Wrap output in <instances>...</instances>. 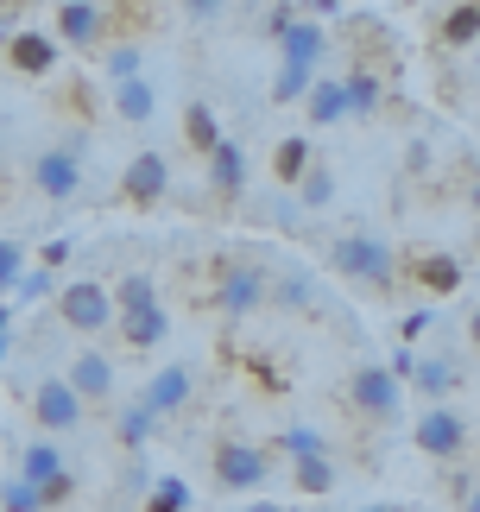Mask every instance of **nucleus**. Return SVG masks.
<instances>
[{
    "instance_id": "nucleus-1",
    "label": "nucleus",
    "mask_w": 480,
    "mask_h": 512,
    "mask_svg": "<svg viewBox=\"0 0 480 512\" xmlns=\"http://www.w3.org/2000/svg\"><path fill=\"white\" fill-rule=\"evenodd\" d=\"M323 26L316 19H291L285 32H278V76H272V102L278 108H291V102H304L310 83H316V64H323Z\"/></svg>"
},
{
    "instance_id": "nucleus-2",
    "label": "nucleus",
    "mask_w": 480,
    "mask_h": 512,
    "mask_svg": "<svg viewBox=\"0 0 480 512\" xmlns=\"http://www.w3.org/2000/svg\"><path fill=\"white\" fill-rule=\"evenodd\" d=\"M266 279L272 272L259 260H247V253H240V260H222L215 266V310H222V317H253V310L266 304Z\"/></svg>"
},
{
    "instance_id": "nucleus-3",
    "label": "nucleus",
    "mask_w": 480,
    "mask_h": 512,
    "mask_svg": "<svg viewBox=\"0 0 480 512\" xmlns=\"http://www.w3.org/2000/svg\"><path fill=\"white\" fill-rule=\"evenodd\" d=\"M329 266L342 272V279H360V285H392V247L367 228L342 234V241L329 247Z\"/></svg>"
},
{
    "instance_id": "nucleus-4",
    "label": "nucleus",
    "mask_w": 480,
    "mask_h": 512,
    "mask_svg": "<svg viewBox=\"0 0 480 512\" xmlns=\"http://www.w3.org/2000/svg\"><path fill=\"white\" fill-rule=\"evenodd\" d=\"M57 317H64L76 336H102V329H114V298L102 279H70L57 285Z\"/></svg>"
},
{
    "instance_id": "nucleus-5",
    "label": "nucleus",
    "mask_w": 480,
    "mask_h": 512,
    "mask_svg": "<svg viewBox=\"0 0 480 512\" xmlns=\"http://www.w3.org/2000/svg\"><path fill=\"white\" fill-rule=\"evenodd\" d=\"M272 475V449L259 443H240V437H222L215 443V481L234 487V494H253V487H266Z\"/></svg>"
},
{
    "instance_id": "nucleus-6",
    "label": "nucleus",
    "mask_w": 480,
    "mask_h": 512,
    "mask_svg": "<svg viewBox=\"0 0 480 512\" xmlns=\"http://www.w3.org/2000/svg\"><path fill=\"white\" fill-rule=\"evenodd\" d=\"M354 405L367 411L373 424H392L398 411H405V380H398L392 367H379V361H367V367H354Z\"/></svg>"
},
{
    "instance_id": "nucleus-7",
    "label": "nucleus",
    "mask_w": 480,
    "mask_h": 512,
    "mask_svg": "<svg viewBox=\"0 0 480 512\" xmlns=\"http://www.w3.org/2000/svg\"><path fill=\"white\" fill-rule=\"evenodd\" d=\"M83 411H89V405L70 392L64 373H45V380L32 386V418H38V430H45V437H64V430H76V424H83Z\"/></svg>"
},
{
    "instance_id": "nucleus-8",
    "label": "nucleus",
    "mask_w": 480,
    "mask_h": 512,
    "mask_svg": "<svg viewBox=\"0 0 480 512\" xmlns=\"http://www.w3.org/2000/svg\"><path fill=\"white\" fill-rule=\"evenodd\" d=\"M411 437H417V449H424V456L449 462V456H462V449H468V418H462L455 405H430L424 418L411 424Z\"/></svg>"
},
{
    "instance_id": "nucleus-9",
    "label": "nucleus",
    "mask_w": 480,
    "mask_h": 512,
    "mask_svg": "<svg viewBox=\"0 0 480 512\" xmlns=\"http://www.w3.org/2000/svg\"><path fill=\"white\" fill-rule=\"evenodd\" d=\"M32 190L51 196V203H70L76 190H83V159H76L70 146H51L32 159Z\"/></svg>"
},
{
    "instance_id": "nucleus-10",
    "label": "nucleus",
    "mask_w": 480,
    "mask_h": 512,
    "mask_svg": "<svg viewBox=\"0 0 480 512\" xmlns=\"http://www.w3.org/2000/svg\"><path fill=\"white\" fill-rule=\"evenodd\" d=\"M190 392H196V367H184V361H171V367H158L152 380H146V392H139V405H146L152 418L165 424V418H177V411L190 405Z\"/></svg>"
},
{
    "instance_id": "nucleus-11",
    "label": "nucleus",
    "mask_w": 480,
    "mask_h": 512,
    "mask_svg": "<svg viewBox=\"0 0 480 512\" xmlns=\"http://www.w3.org/2000/svg\"><path fill=\"white\" fill-rule=\"evenodd\" d=\"M165 190H171V159L165 152H139V159H127V171H120V196H127L133 209H152Z\"/></svg>"
},
{
    "instance_id": "nucleus-12",
    "label": "nucleus",
    "mask_w": 480,
    "mask_h": 512,
    "mask_svg": "<svg viewBox=\"0 0 480 512\" xmlns=\"http://www.w3.org/2000/svg\"><path fill=\"white\" fill-rule=\"evenodd\" d=\"M64 380H70V392H76L83 405H102V399H114V361H108L102 348H83V354H70Z\"/></svg>"
},
{
    "instance_id": "nucleus-13",
    "label": "nucleus",
    "mask_w": 480,
    "mask_h": 512,
    "mask_svg": "<svg viewBox=\"0 0 480 512\" xmlns=\"http://www.w3.org/2000/svg\"><path fill=\"white\" fill-rule=\"evenodd\" d=\"M266 304L291 310V317H304V310H316V272H310V266H297V260L272 266V279H266Z\"/></svg>"
},
{
    "instance_id": "nucleus-14",
    "label": "nucleus",
    "mask_w": 480,
    "mask_h": 512,
    "mask_svg": "<svg viewBox=\"0 0 480 512\" xmlns=\"http://www.w3.org/2000/svg\"><path fill=\"white\" fill-rule=\"evenodd\" d=\"M102 7H95V0H64V7H57V45H70V51H89L95 38H102Z\"/></svg>"
},
{
    "instance_id": "nucleus-15",
    "label": "nucleus",
    "mask_w": 480,
    "mask_h": 512,
    "mask_svg": "<svg viewBox=\"0 0 480 512\" xmlns=\"http://www.w3.org/2000/svg\"><path fill=\"white\" fill-rule=\"evenodd\" d=\"M7 64H13L19 76H51V70H57V38L19 26V32L7 38Z\"/></svg>"
},
{
    "instance_id": "nucleus-16",
    "label": "nucleus",
    "mask_w": 480,
    "mask_h": 512,
    "mask_svg": "<svg viewBox=\"0 0 480 512\" xmlns=\"http://www.w3.org/2000/svg\"><path fill=\"white\" fill-rule=\"evenodd\" d=\"M120 323V342L127 348H158L171 336V310L165 304H146V310H127V317H114Z\"/></svg>"
},
{
    "instance_id": "nucleus-17",
    "label": "nucleus",
    "mask_w": 480,
    "mask_h": 512,
    "mask_svg": "<svg viewBox=\"0 0 480 512\" xmlns=\"http://www.w3.org/2000/svg\"><path fill=\"white\" fill-rule=\"evenodd\" d=\"M64 468H70V456L57 449V437H38V443L19 449V468H13V475H19V481H32V487H45L51 475H64Z\"/></svg>"
},
{
    "instance_id": "nucleus-18",
    "label": "nucleus",
    "mask_w": 480,
    "mask_h": 512,
    "mask_svg": "<svg viewBox=\"0 0 480 512\" xmlns=\"http://www.w3.org/2000/svg\"><path fill=\"white\" fill-rule=\"evenodd\" d=\"M209 184H215V196H240V190H247V152H240V140H222L209 152Z\"/></svg>"
},
{
    "instance_id": "nucleus-19",
    "label": "nucleus",
    "mask_w": 480,
    "mask_h": 512,
    "mask_svg": "<svg viewBox=\"0 0 480 512\" xmlns=\"http://www.w3.org/2000/svg\"><path fill=\"white\" fill-rule=\"evenodd\" d=\"M108 102H114V114H120L127 127H146L152 114H158V89L146 83V76H133V83H114Z\"/></svg>"
},
{
    "instance_id": "nucleus-20",
    "label": "nucleus",
    "mask_w": 480,
    "mask_h": 512,
    "mask_svg": "<svg viewBox=\"0 0 480 512\" xmlns=\"http://www.w3.org/2000/svg\"><path fill=\"white\" fill-rule=\"evenodd\" d=\"M304 102H310V121H316V127H335V121H348V95H342V76H316Z\"/></svg>"
},
{
    "instance_id": "nucleus-21",
    "label": "nucleus",
    "mask_w": 480,
    "mask_h": 512,
    "mask_svg": "<svg viewBox=\"0 0 480 512\" xmlns=\"http://www.w3.org/2000/svg\"><path fill=\"white\" fill-rule=\"evenodd\" d=\"M184 146H190V152H203V159H209L215 146H222V121H215V108H209V102H190V108H184Z\"/></svg>"
},
{
    "instance_id": "nucleus-22",
    "label": "nucleus",
    "mask_w": 480,
    "mask_h": 512,
    "mask_svg": "<svg viewBox=\"0 0 480 512\" xmlns=\"http://www.w3.org/2000/svg\"><path fill=\"white\" fill-rule=\"evenodd\" d=\"M108 298H114V317L146 310V304H158V279L152 272H120V285H108Z\"/></svg>"
},
{
    "instance_id": "nucleus-23",
    "label": "nucleus",
    "mask_w": 480,
    "mask_h": 512,
    "mask_svg": "<svg viewBox=\"0 0 480 512\" xmlns=\"http://www.w3.org/2000/svg\"><path fill=\"white\" fill-rule=\"evenodd\" d=\"M310 165H316V146L304 140V133L278 140V152H272V177H278V184H297V177H304Z\"/></svg>"
},
{
    "instance_id": "nucleus-24",
    "label": "nucleus",
    "mask_w": 480,
    "mask_h": 512,
    "mask_svg": "<svg viewBox=\"0 0 480 512\" xmlns=\"http://www.w3.org/2000/svg\"><path fill=\"white\" fill-rule=\"evenodd\" d=\"M114 437H120V449H146L152 437H158V418H152V411L146 405H120V418H114Z\"/></svg>"
},
{
    "instance_id": "nucleus-25",
    "label": "nucleus",
    "mask_w": 480,
    "mask_h": 512,
    "mask_svg": "<svg viewBox=\"0 0 480 512\" xmlns=\"http://www.w3.org/2000/svg\"><path fill=\"white\" fill-rule=\"evenodd\" d=\"M342 95H348V121H354V114H373V108H379V95H386V89H379L373 64H360V70H348V76H342Z\"/></svg>"
},
{
    "instance_id": "nucleus-26",
    "label": "nucleus",
    "mask_w": 480,
    "mask_h": 512,
    "mask_svg": "<svg viewBox=\"0 0 480 512\" xmlns=\"http://www.w3.org/2000/svg\"><path fill=\"white\" fill-rule=\"evenodd\" d=\"M417 285L436 291V298H449V291L462 285V260H449V253H430V260H417Z\"/></svg>"
},
{
    "instance_id": "nucleus-27",
    "label": "nucleus",
    "mask_w": 480,
    "mask_h": 512,
    "mask_svg": "<svg viewBox=\"0 0 480 512\" xmlns=\"http://www.w3.org/2000/svg\"><path fill=\"white\" fill-rule=\"evenodd\" d=\"M139 512H190V487L177 475H158V481H146V506Z\"/></svg>"
},
{
    "instance_id": "nucleus-28",
    "label": "nucleus",
    "mask_w": 480,
    "mask_h": 512,
    "mask_svg": "<svg viewBox=\"0 0 480 512\" xmlns=\"http://www.w3.org/2000/svg\"><path fill=\"white\" fill-rule=\"evenodd\" d=\"M291 481L304 487V494H329V487H335V462H329V449H323V456H297V462H291Z\"/></svg>"
},
{
    "instance_id": "nucleus-29",
    "label": "nucleus",
    "mask_w": 480,
    "mask_h": 512,
    "mask_svg": "<svg viewBox=\"0 0 480 512\" xmlns=\"http://www.w3.org/2000/svg\"><path fill=\"white\" fill-rule=\"evenodd\" d=\"M480 38V0H462V7H449V19H443V45H474Z\"/></svg>"
},
{
    "instance_id": "nucleus-30",
    "label": "nucleus",
    "mask_w": 480,
    "mask_h": 512,
    "mask_svg": "<svg viewBox=\"0 0 480 512\" xmlns=\"http://www.w3.org/2000/svg\"><path fill=\"white\" fill-rule=\"evenodd\" d=\"M329 196H335V177L323 165H310L304 177H297V209H304V215L310 209H329Z\"/></svg>"
},
{
    "instance_id": "nucleus-31",
    "label": "nucleus",
    "mask_w": 480,
    "mask_h": 512,
    "mask_svg": "<svg viewBox=\"0 0 480 512\" xmlns=\"http://www.w3.org/2000/svg\"><path fill=\"white\" fill-rule=\"evenodd\" d=\"M102 70H108V89L114 83H133V76H146V57H139V45H114L102 57Z\"/></svg>"
},
{
    "instance_id": "nucleus-32",
    "label": "nucleus",
    "mask_w": 480,
    "mask_h": 512,
    "mask_svg": "<svg viewBox=\"0 0 480 512\" xmlns=\"http://www.w3.org/2000/svg\"><path fill=\"white\" fill-rule=\"evenodd\" d=\"M0 512H45V494H38L32 481L7 475V487H0Z\"/></svg>"
},
{
    "instance_id": "nucleus-33",
    "label": "nucleus",
    "mask_w": 480,
    "mask_h": 512,
    "mask_svg": "<svg viewBox=\"0 0 480 512\" xmlns=\"http://www.w3.org/2000/svg\"><path fill=\"white\" fill-rule=\"evenodd\" d=\"M51 291H57V272L51 266H26V272H19V285H13V298L19 304H38V298H51Z\"/></svg>"
},
{
    "instance_id": "nucleus-34",
    "label": "nucleus",
    "mask_w": 480,
    "mask_h": 512,
    "mask_svg": "<svg viewBox=\"0 0 480 512\" xmlns=\"http://www.w3.org/2000/svg\"><path fill=\"white\" fill-rule=\"evenodd\" d=\"M26 266H32V260H26V247L0 234V298H13V285H19V272H26Z\"/></svg>"
},
{
    "instance_id": "nucleus-35",
    "label": "nucleus",
    "mask_w": 480,
    "mask_h": 512,
    "mask_svg": "<svg viewBox=\"0 0 480 512\" xmlns=\"http://www.w3.org/2000/svg\"><path fill=\"white\" fill-rule=\"evenodd\" d=\"M411 380L424 386L430 399H443V392L455 386V367H449V361H417V367H411Z\"/></svg>"
},
{
    "instance_id": "nucleus-36",
    "label": "nucleus",
    "mask_w": 480,
    "mask_h": 512,
    "mask_svg": "<svg viewBox=\"0 0 480 512\" xmlns=\"http://www.w3.org/2000/svg\"><path fill=\"white\" fill-rule=\"evenodd\" d=\"M278 449L297 462V456H323V430H310V424H291L285 437H278Z\"/></svg>"
},
{
    "instance_id": "nucleus-37",
    "label": "nucleus",
    "mask_w": 480,
    "mask_h": 512,
    "mask_svg": "<svg viewBox=\"0 0 480 512\" xmlns=\"http://www.w3.org/2000/svg\"><path fill=\"white\" fill-rule=\"evenodd\" d=\"M38 494H45V512H51V506H64V500L76 494V475H70V468H64V475H51L45 487H38Z\"/></svg>"
},
{
    "instance_id": "nucleus-38",
    "label": "nucleus",
    "mask_w": 480,
    "mask_h": 512,
    "mask_svg": "<svg viewBox=\"0 0 480 512\" xmlns=\"http://www.w3.org/2000/svg\"><path fill=\"white\" fill-rule=\"evenodd\" d=\"M184 13H190V19H203V26H209V19H222V13H228V0H184Z\"/></svg>"
},
{
    "instance_id": "nucleus-39",
    "label": "nucleus",
    "mask_w": 480,
    "mask_h": 512,
    "mask_svg": "<svg viewBox=\"0 0 480 512\" xmlns=\"http://www.w3.org/2000/svg\"><path fill=\"white\" fill-rule=\"evenodd\" d=\"M64 260H70V241H45V253H38V266H51V272L64 266Z\"/></svg>"
},
{
    "instance_id": "nucleus-40",
    "label": "nucleus",
    "mask_w": 480,
    "mask_h": 512,
    "mask_svg": "<svg viewBox=\"0 0 480 512\" xmlns=\"http://www.w3.org/2000/svg\"><path fill=\"white\" fill-rule=\"evenodd\" d=\"M411 367H417V348L405 342V348H398V354H392V373H398V380H411Z\"/></svg>"
},
{
    "instance_id": "nucleus-41",
    "label": "nucleus",
    "mask_w": 480,
    "mask_h": 512,
    "mask_svg": "<svg viewBox=\"0 0 480 512\" xmlns=\"http://www.w3.org/2000/svg\"><path fill=\"white\" fill-rule=\"evenodd\" d=\"M7 348H13V304H0V361H7Z\"/></svg>"
},
{
    "instance_id": "nucleus-42",
    "label": "nucleus",
    "mask_w": 480,
    "mask_h": 512,
    "mask_svg": "<svg viewBox=\"0 0 480 512\" xmlns=\"http://www.w3.org/2000/svg\"><path fill=\"white\" fill-rule=\"evenodd\" d=\"M436 317H430V310H417V317H405V342H417V336H424V329H430Z\"/></svg>"
},
{
    "instance_id": "nucleus-43",
    "label": "nucleus",
    "mask_w": 480,
    "mask_h": 512,
    "mask_svg": "<svg viewBox=\"0 0 480 512\" xmlns=\"http://www.w3.org/2000/svg\"><path fill=\"white\" fill-rule=\"evenodd\" d=\"M468 342L480 348V310H474V317H468Z\"/></svg>"
},
{
    "instance_id": "nucleus-44",
    "label": "nucleus",
    "mask_w": 480,
    "mask_h": 512,
    "mask_svg": "<svg viewBox=\"0 0 480 512\" xmlns=\"http://www.w3.org/2000/svg\"><path fill=\"white\" fill-rule=\"evenodd\" d=\"M468 209L480 215V177H474V184H468Z\"/></svg>"
},
{
    "instance_id": "nucleus-45",
    "label": "nucleus",
    "mask_w": 480,
    "mask_h": 512,
    "mask_svg": "<svg viewBox=\"0 0 480 512\" xmlns=\"http://www.w3.org/2000/svg\"><path fill=\"white\" fill-rule=\"evenodd\" d=\"M247 512H285V506H272V500H259V506H247Z\"/></svg>"
},
{
    "instance_id": "nucleus-46",
    "label": "nucleus",
    "mask_w": 480,
    "mask_h": 512,
    "mask_svg": "<svg viewBox=\"0 0 480 512\" xmlns=\"http://www.w3.org/2000/svg\"><path fill=\"white\" fill-rule=\"evenodd\" d=\"M468 512H480V487H468Z\"/></svg>"
},
{
    "instance_id": "nucleus-47",
    "label": "nucleus",
    "mask_w": 480,
    "mask_h": 512,
    "mask_svg": "<svg viewBox=\"0 0 480 512\" xmlns=\"http://www.w3.org/2000/svg\"><path fill=\"white\" fill-rule=\"evenodd\" d=\"M360 512H398V506H360Z\"/></svg>"
},
{
    "instance_id": "nucleus-48",
    "label": "nucleus",
    "mask_w": 480,
    "mask_h": 512,
    "mask_svg": "<svg viewBox=\"0 0 480 512\" xmlns=\"http://www.w3.org/2000/svg\"><path fill=\"white\" fill-rule=\"evenodd\" d=\"M329 7H335V0H329Z\"/></svg>"
}]
</instances>
